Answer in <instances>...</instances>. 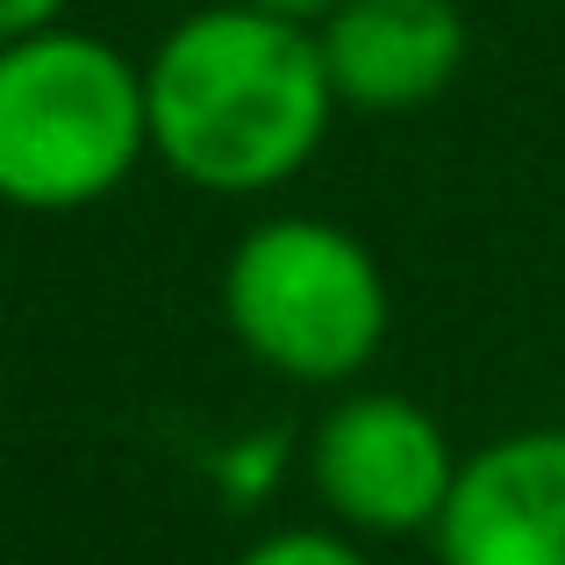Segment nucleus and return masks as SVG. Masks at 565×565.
<instances>
[{"label": "nucleus", "instance_id": "obj_3", "mask_svg": "<svg viewBox=\"0 0 565 565\" xmlns=\"http://www.w3.org/2000/svg\"><path fill=\"white\" fill-rule=\"evenodd\" d=\"M222 322L265 373L344 386L380 359L394 294L344 222L273 215L250 222L222 265Z\"/></svg>", "mask_w": 565, "mask_h": 565}, {"label": "nucleus", "instance_id": "obj_8", "mask_svg": "<svg viewBox=\"0 0 565 565\" xmlns=\"http://www.w3.org/2000/svg\"><path fill=\"white\" fill-rule=\"evenodd\" d=\"M279 466H287V437H244V444H230V458L215 466V480H222L230 501H265L273 480H279Z\"/></svg>", "mask_w": 565, "mask_h": 565}, {"label": "nucleus", "instance_id": "obj_2", "mask_svg": "<svg viewBox=\"0 0 565 565\" xmlns=\"http://www.w3.org/2000/svg\"><path fill=\"white\" fill-rule=\"evenodd\" d=\"M151 151L143 65L94 29H29L0 43V201L29 215L94 207Z\"/></svg>", "mask_w": 565, "mask_h": 565}, {"label": "nucleus", "instance_id": "obj_1", "mask_svg": "<svg viewBox=\"0 0 565 565\" xmlns=\"http://www.w3.org/2000/svg\"><path fill=\"white\" fill-rule=\"evenodd\" d=\"M151 151L201 193H273L322 151L337 86L316 22L250 8H201L158 36L143 65Z\"/></svg>", "mask_w": 565, "mask_h": 565}, {"label": "nucleus", "instance_id": "obj_7", "mask_svg": "<svg viewBox=\"0 0 565 565\" xmlns=\"http://www.w3.org/2000/svg\"><path fill=\"white\" fill-rule=\"evenodd\" d=\"M236 565H365V552L344 537V530H273V537H258Z\"/></svg>", "mask_w": 565, "mask_h": 565}, {"label": "nucleus", "instance_id": "obj_10", "mask_svg": "<svg viewBox=\"0 0 565 565\" xmlns=\"http://www.w3.org/2000/svg\"><path fill=\"white\" fill-rule=\"evenodd\" d=\"M250 8H273V14H294V22H322L337 0H250Z\"/></svg>", "mask_w": 565, "mask_h": 565}, {"label": "nucleus", "instance_id": "obj_9", "mask_svg": "<svg viewBox=\"0 0 565 565\" xmlns=\"http://www.w3.org/2000/svg\"><path fill=\"white\" fill-rule=\"evenodd\" d=\"M65 14V0H0V43L29 36V29H51Z\"/></svg>", "mask_w": 565, "mask_h": 565}, {"label": "nucleus", "instance_id": "obj_5", "mask_svg": "<svg viewBox=\"0 0 565 565\" xmlns=\"http://www.w3.org/2000/svg\"><path fill=\"white\" fill-rule=\"evenodd\" d=\"M429 544L437 565H565V429H509L466 451Z\"/></svg>", "mask_w": 565, "mask_h": 565}, {"label": "nucleus", "instance_id": "obj_4", "mask_svg": "<svg viewBox=\"0 0 565 565\" xmlns=\"http://www.w3.org/2000/svg\"><path fill=\"white\" fill-rule=\"evenodd\" d=\"M466 458L444 423L408 394H344L308 437V487L344 530L365 537H429Z\"/></svg>", "mask_w": 565, "mask_h": 565}, {"label": "nucleus", "instance_id": "obj_6", "mask_svg": "<svg viewBox=\"0 0 565 565\" xmlns=\"http://www.w3.org/2000/svg\"><path fill=\"white\" fill-rule=\"evenodd\" d=\"M337 108L351 115H423L466 72L458 0H337L316 22Z\"/></svg>", "mask_w": 565, "mask_h": 565}]
</instances>
